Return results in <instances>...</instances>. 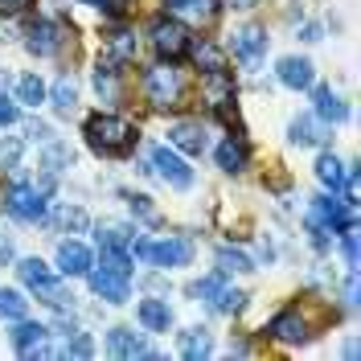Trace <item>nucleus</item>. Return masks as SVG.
<instances>
[{"label": "nucleus", "instance_id": "33", "mask_svg": "<svg viewBox=\"0 0 361 361\" xmlns=\"http://www.w3.org/2000/svg\"><path fill=\"white\" fill-rule=\"evenodd\" d=\"M107 54H111V62H132L135 58V33L119 29L111 42H107Z\"/></svg>", "mask_w": 361, "mask_h": 361}, {"label": "nucleus", "instance_id": "8", "mask_svg": "<svg viewBox=\"0 0 361 361\" xmlns=\"http://www.w3.org/2000/svg\"><path fill=\"white\" fill-rule=\"evenodd\" d=\"M87 275H90V292L103 295L107 304H123V300L132 295V283H128V275H119V271L99 267V271H87Z\"/></svg>", "mask_w": 361, "mask_h": 361}, {"label": "nucleus", "instance_id": "12", "mask_svg": "<svg viewBox=\"0 0 361 361\" xmlns=\"http://www.w3.org/2000/svg\"><path fill=\"white\" fill-rule=\"evenodd\" d=\"M202 94L205 103L214 107V111H222L234 103V78L226 74V70H214V74H202Z\"/></svg>", "mask_w": 361, "mask_h": 361}, {"label": "nucleus", "instance_id": "4", "mask_svg": "<svg viewBox=\"0 0 361 361\" xmlns=\"http://www.w3.org/2000/svg\"><path fill=\"white\" fill-rule=\"evenodd\" d=\"M148 37H152V49H157L164 62H177L180 54H189V29H185L177 17H160V21L148 29Z\"/></svg>", "mask_w": 361, "mask_h": 361}, {"label": "nucleus", "instance_id": "19", "mask_svg": "<svg viewBox=\"0 0 361 361\" xmlns=\"http://www.w3.org/2000/svg\"><path fill=\"white\" fill-rule=\"evenodd\" d=\"M312 222H324L329 230H341V226H349V209H345V202H337V197H316Z\"/></svg>", "mask_w": 361, "mask_h": 361}, {"label": "nucleus", "instance_id": "6", "mask_svg": "<svg viewBox=\"0 0 361 361\" xmlns=\"http://www.w3.org/2000/svg\"><path fill=\"white\" fill-rule=\"evenodd\" d=\"M267 337L279 345H304L312 333H308V320L300 316V308H283L267 320Z\"/></svg>", "mask_w": 361, "mask_h": 361}, {"label": "nucleus", "instance_id": "13", "mask_svg": "<svg viewBox=\"0 0 361 361\" xmlns=\"http://www.w3.org/2000/svg\"><path fill=\"white\" fill-rule=\"evenodd\" d=\"M107 349H111V357H152V349L135 337L132 329H111L107 333Z\"/></svg>", "mask_w": 361, "mask_h": 361}, {"label": "nucleus", "instance_id": "28", "mask_svg": "<svg viewBox=\"0 0 361 361\" xmlns=\"http://www.w3.org/2000/svg\"><path fill=\"white\" fill-rule=\"evenodd\" d=\"M135 230L128 222H103L99 226V247H132Z\"/></svg>", "mask_w": 361, "mask_h": 361}, {"label": "nucleus", "instance_id": "11", "mask_svg": "<svg viewBox=\"0 0 361 361\" xmlns=\"http://www.w3.org/2000/svg\"><path fill=\"white\" fill-rule=\"evenodd\" d=\"M29 54H37V58H54L58 49H62V25L54 21H37L29 29Z\"/></svg>", "mask_w": 361, "mask_h": 361}, {"label": "nucleus", "instance_id": "3", "mask_svg": "<svg viewBox=\"0 0 361 361\" xmlns=\"http://www.w3.org/2000/svg\"><path fill=\"white\" fill-rule=\"evenodd\" d=\"M135 259H148L152 267H185L189 259H193V247L185 243V238H160V243H144V238H132V247H128Z\"/></svg>", "mask_w": 361, "mask_h": 361}, {"label": "nucleus", "instance_id": "15", "mask_svg": "<svg viewBox=\"0 0 361 361\" xmlns=\"http://www.w3.org/2000/svg\"><path fill=\"white\" fill-rule=\"evenodd\" d=\"M140 324L148 329V333H169V324H173V308H169V300H140Z\"/></svg>", "mask_w": 361, "mask_h": 361}, {"label": "nucleus", "instance_id": "29", "mask_svg": "<svg viewBox=\"0 0 361 361\" xmlns=\"http://www.w3.org/2000/svg\"><path fill=\"white\" fill-rule=\"evenodd\" d=\"M74 103H78V87H74L70 74H62V78L54 82V107H58L62 115H70L74 111Z\"/></svg>", "mask_w": 361, "mask_h": 361}, {"label": "nucleus", "instance_id": "36", "mask_svg": "<svg viewBox=\"0 0 361 361\" xmlns=\"http://www.w3.org/2000/svg\"><path fill=\"white\" fill-rule=\"evenodd\" d=\"M62 164H70V148L49 144V152H45V169H49V173H62Z\"/></svg>", "mask_w": 361, "mask_h": 361}, {"label": "nucleus", "instance_id": "7", "mask_svg": "<svg viewBox=\"0 0 361 361\" xmlns=\"http://www.w3.org/2000/svg\"><path fill=\"white\" fill-rule=\"evenodd\" d=\"M152 169H157V177L164 180V185H173V189H189V185H193V169H189L173 148H152Z\"/></svg>", "mask_w": 361, "mask_h": 361}, {"label": "nucleus", "instance_id": "34", "mask_svg": "<svg viewBox=\"0 0 361 361\" xmlns=\"http://www.w3.org/2000/svg\"><path fill=\"white\" fill-rule=\"evenodd\" d=\"M218 267L222 271H238V275H247V271H255V263H250L247 255H243V250H218Z\"/></svg>", "mask_w": 361, "mask_h": 361}, {"label": "nucleus", "instance_id": "41", "mask_svg": "<svg viewBox=\"0 0 361 361\" xmlns=\"http://www.w3.org/2000/svg\"><path fill=\"white\" fill-rule=\"evenodd\" d=\"M17 33H21L17 17H4V13H0V42H8V37H17Z\"/></svg>", "mask_w": 361, "mask_h": 361}, {"label": "nucleus", "instance_id": "14", "mask_svg": "<svg viewBox=\"0 0 361 361\" xmlns=\"http://www.w3.org/2000/svg\"><path fill=\"white\" fill-rule=\"evenodd\" d=\"M312 78H316V70H312L308 58H283V62H279V82H283V87L308 90L312 87Z\"/></svg>", "mask_w": 361, "mask_h": 361}, {"label": "nucleus", "instance_id": "24", "mask_svg": "<svg viewBox=\"0 0 361 361\" xmlns=\"http://www.w3.org/2000/svg\"><path fill=\"white\" fill-rule=\"evenodd\" d=\"M164 8H169L173 17H189V21H209V17H214V8H218V0H164Z\"/></svg>", "mask_w": 361, "mask_h": 361}, {"label": "nucleus", "instance_id": "30", "mask_svg": "<svg viewBox=\"0 0 361 361\" xmlns=\"http://www.w3.org/2000/svg\"><path fill=\"white\" fill-rule=\"evenodd\" d=\"M29 312V300L21 292H13V288H0V316L4 320H21Z\"/></svg>", "mask_w": 361, "mask_h": 361}, {"label": "nucleus", "instance_id": "1", "mask_svg": "<svg viewBox=\"0 0 361 361\" xmlns=\"http://www.w3.org/2000/svg\"><path fill=\"white\" fill-rule=\"evenodd\" d=\"M135 128L119 115H90L87 119V144L99 157H128L135 148Z\"/></svg>", "mask_w": 361, "mask_h": 361}, {"label": "nucleus", "instance_id": "20", "mask_svg": "<svg viewBox=\"0 0 361 361\" xmlns=\"http://www.w3.org/2000/svg\"><path fill=\"white\" fill-rule=\"evenodd\" d=\"M17 275H21L25 288H33V292H45V288H54V271L45 267L42 259H21V263H17Z\"/></svg>", "mask_w": 361, "mask_h": 361}, {"label": "nucleus", "instance_id": "16", "mask_svg": "<svg viewBox=\"0 0 361 361\" xmlns=\"http://www.w3.org/2000/svg\"><path fill=\"white\" fill-rule=\"evenodd\" d=\"M90 267H94V263H90V250L82 247V243H62V247H58V271H62V275H87Z\"/></svg>", "mask_w": 361, "mask_h": 361}, {"label": "nucleus", "instance_id": "43", "mask_svg": "<svg viewBox=\"0 0 361 361\" xmlns=\"http://www.w3.org/2000/svg\"><path fill=\"white\" fill-rule=\"evenodd\" d=\"M345 308H349V312L357 308V275H349V279H345Z\"/></svg>", "mask_w": 361, "mask_h": 361}, {"label": "nucleus", "instance_id": "17", "mask_svg": "<svg viewBox=\"0 0 361 361\" xmlns=\"http://www.w3.org/2000/svg\"><path fill=\"white\" fill-rule=\"evenodd\" d=\"M189 54H193V62L202 66V74L226 70V49L218 42H209V37H202V42H189Z\"/></svg>", "mask_w": 361, "mask_h": 361}, {"label": "nucleus", "instance_id": "21", "mask_svg": "<svg viewBox=\"0 0 361 361\" xmlns=\"http://www.w3.org/2000/svg\"><path fill=\"white\" fill-rule=\"evenodd\" d=\"M329 135H324V128H320V119L316 115H300V119H292V144H300V148H316V144H324Z\"/></svg>", "mask_w": 361, "mask_h": 361}, {"label": "nucleus", "instance_id": "23", "mask_svg": "<svg viewBox=\"0 0 361 361\" xmlns=\"http://www.w3.org/2000/svg\"><path fill=\"white\" fill-rule=\"evenodd\" d=\"M312 103H316V119H329V123H341V119L349 115V107H345L329 87H316L312 90Z\"/></svg>", "mask_w": 361, "mask_h": 361}, {"label": "nucleus", "instance_id": "32", "mask_svg": "<svg viewBox=\"0 0 361 361\" xmlns=\"http://www.w3.org/2000/svg\"><path fill=\"white\" fill-rule=\"evenodd\" d=\"M209 304H214L222 316H234V312H243V308H247V292H234V288H226V283H222V292L214 295Z\"/></svg>", "mask_w": 361, "mask_h": 361}, {"label": "nucleus", "instance_id": "40", "mask_svg": "<svg viewBox=\"0 0 361 361\" xmlns=\"http://www.w3.org/2000/svg\"><path fill=\"white\" fill-rule=\"evenodd\" d=\"M8 123H17V103L0 94V128H8Z\"/></svg>", "mask_w": 361, "mask_h": 361}, {"label": "nucleus", "instance_id": "26", "mask_svg": "<svg viewBox=\"0 0 361 361\" xmlns=\"http://www.w3.org/2000/svg\"><path fill=\"white\" fill-rule=\"evenodd\" d=\"M316 177H320L324 189H333V193H337L341 185H345V164H341L333 152H324V157L316 160Z\"/></svg>", "mask_w": 361, "mask_h": 361}, {"label": "nucleus", "instance_id": "46", "mask_svg": "<svg viewBox=\"0 0 361 361\" xmlns=\"http://www.w3.org/2000/svg\"><path fill=\"white\" fill-rule=\"evenodd\" d=\"M255 4H259V0H226V8H243V13L255 8Z\"/></svg>", "mask_w": 361, "mask_h": 361}, {"label": "nucleus", "instance_id": "39", "mask_svg": "<svg viewBox=\"0 0 361 361\" xmlns=\"http://www.w3.org/2000/svg\"><path fill=\"white\" fill-rule=\"evenodd\" d=\"M58 222L62 226H74V230H82V226H87V214H82V209H78V205H74V209H58Z\"/></svg>", "mask_w": 361, "mask_h": 361}, {"label": "nucleus", "instance_id": "38", "mask_svg": "<svg viewBox=\"0 0 361 361\" xmlns=\"http://www.w3.org/2000/svg\"><path fill=\"white\" fill-rule=\"evenodd\" d=\"M128 205H132L140 218H157V209H152V197H144V193H128Z\"/></svg>", "mask_w": 361, "mask_h": 361}, {"label": "nucleus", "instance_id": "9", "mask_svg": "<svg viewBox=\"0 0 361 361\" xmlns=\"http://www.w3.org/2000/svg\"><path fill=\"white\" fill-rule=\"evenodd\" d=\"M267 54V29H259V25H247V29H238L234 33V58L243 62V66H259V58Z\"/></svg>", "mask_w": 361, "mask_h": 361}, {"label": "nucleus", "instance_id": "31", "mask_svg": "<svg viewBox=\"0 0 361 361\" xmlns=\"http://www.w3.org/2000/svg\"><path fill=\"white\" fill-rule=\"evenodd\" d=\"M17 99H21L25 107H37V103H45V82L37 78V74H25L21 82H17Z\"/></svg>", "mask_w": 361, "mask_h": 361}, {"label": "nucleus", "instance_id": "27", "mask_svg": "<svg viewBox=\"0 0 361 361\" xmlns=\"http://www.w3.org/2000/svg\"><path fill=\"white\" fill-rule=\"evenodd\" d=\"M94 90H99L107 103L119 99V70H115L111 58H107V62H99V70H94Z\"/></svg>", "mask_w": 361, "mask_h": 361}, {"label": "nucleus", "instance_id": "2", "mask_svg": "<svg viewBox=\"0 0 361 361\" xmlns=\"http://www.w3.org/2000/svg\"><path fill=\"white\" fill-rule=\"evenodd\" d=\"M144 94H148L152 107L173 111V107H180V99H185V74L173 62H157L152 70H144Z\"/></svg>", "mask_w": 361, "mask_h": 361}, {"label": "nucleus", "instance_id": "25", "mask_svg": "<svg viewBox=\"0 0 361 361\" xmlns=\"http://www.w3.org/2000/svg\"><path fill=\"white\" fill-rule=\"evenodd\" d=\"M214 353V345H209V333L205 329H189V333H180V357L185 361H202Z\"/></svg>", "mask_w": 361, "mask_h": 361}, {"label": "nucleus", "instance_id": "10", "mask_svg": "<svg viewBox=\"0 0 361 361\" xmlns=\"http://www.w3.org/2000/svg\"><path fill=\"white\" fill-rule=\"evenodd\" d=\"M169 144L180 148V152H189V157H197V152H205V128L197 119H180V123L169 128Z\"/></svg>", "mask_w": 361, "mask_h": 361}, {"label": "nucleus", "instance_id": "37", "mask_svg": "<svg viewBox=\"0 0 361 361\" xmlns=\"http://www.w3.org/2000/svg\"><path fill=\"white\" fill-rule=\"evenodd\" d=\"M62 353H66V357H90V341L82 337V333H70V341H66Z\"/></svg>", "mask_w": 361, "mask_h": 361}, {"label": "nucleus", "instance_id": "35", "mask_svg": "<svg viewBox=\"0 0 361 361\" xmlns=\"http://www.w3.org/2000/svg\"><path fill=\"white\" fill-rule=\"evenodd\" d=\"M341 247H345L349 267H357V230H353V226H341Z\"/></svg>", "mask_w": 361, "mask_h": 361}, {"label": "nucleus", "instance_id": "42", "mask_svg": "<svg viewBox=\"0 0 361 361\" xmlns=\"http://www.w3.org/2000/svg\"><path fill=\"white\" fill-rule=\"evenodd\" d=\"M87 4H94V8H103V13H111V17H119V13L128 8V0H87Z\"/></svg>", "mask_w": 361, "mask_h": 361}, {"label": "nucleus", "instance_id": "47", "mask_svg": "<svg viewBox=\"0 0 361 361\" xmlns=\"http://www.w3.org/2000/svg\"><path fill=\"white\" fill-rule=\"evenodd\" d=\"M304 42H320V25H304Z\"/></svg>", "mask_w": 361, "mask_h": 361}, {"label": "nucleus", "instance_id": "5", "mask_svg": "<svg viewBox=\"0 0 361 361\" xmlns=\"http://www.w3.org/2000/svg\"><path fill=\"white\" fill-rule=\"evenodd\" d=\"M4 209L17 222H42L45 218V189H37V185H13L4 193Z\"/></svg>", "mask_w": 361, "mask_h": 361}, {"label": "nucleus", "instance_id": "45", "mask_svg": "<svg viewBox=\"0 0 361 361\" xmlns=\"http://www.w3.org/2000/svg\"><path fill=\"white\" fill-rule=\"evenodd\" d=\"M4 259H13V238L0 234V263H4Z\"/></svg>", "mask_w": 361, "mask_h": 361}, {"label": "nucleus", "instance_id": "44", "mask_svg": "<svg viewBox=\"0 0 361 361\" xmlns=\"http://www.w3.org/2000/svg\"><path fill=\"white\" fill-rule=\"evenodd\" d=\"M29 135H33V140H49V128H45V123H29Z\"/></svg>", "mask_w": 361, "mask_h": 361}, {"label": "nucleus", "instance_id": "48", "mask_svg": "<svg viewBox=\"0 0 361 361\" xmlns=\"http://www.w3.org/2000/svg\"><path fill=\"white\" fill-rule=\"evenodd\" d=\"M0 4H17V0H0Z\"/></svg>", "mask_w": 361, "mask_h": 361}, {"label": "nucleus", "instance_id": "18", "mask_svg": "<svg viewBox=\"0 0 361 361\" xmlns=\"http://www.w3.org/2000/svg\"><path fill=\"white\" fill-rule=\"evenodd\" d=\"M247 160H250V152H247V144H243V140H234V135H230V140L218 144V169H222V173H243V169H247Z\"/></svg>", "mask_w": 361, "mask_h": 361}, {"label": "nucleus", "instance_id": "22", "mask_svg": "<svg viewBox=\"0 0 361 361\" xmlns=\"http://www.w3.org/2000/svg\"><path fill=\"white\" fill-rule=\"evenodd\" d=\"M13 345H17V353H21V357H33V353L45 345V329L21 316V324H17V333H13Z\"/></svg>", "mask_w": 361, "mask_h": 361}]
</instances>
